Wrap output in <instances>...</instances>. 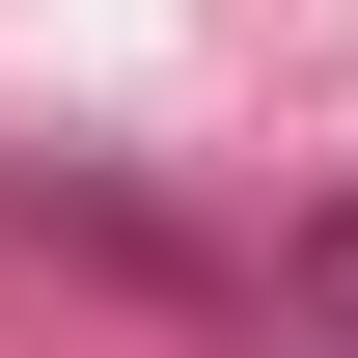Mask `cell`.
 I'll return each instance as SVG.
<instances>
[{
	"label": "cell",
	"mask_w": 358,
	"mask_h": 358,
	"mask_svg": "<svg viewBox=\"0 0 358 358\" xmlns=\"http://www.w3.org/2000/svg\"><path fill=\"white\" fill-rule=\"evenodd\" d=\"M275 275H303V331L358 358V193H303V248H275Z\"/></svg>",
	"instance_id": "cell-1"
}]
</instances>
